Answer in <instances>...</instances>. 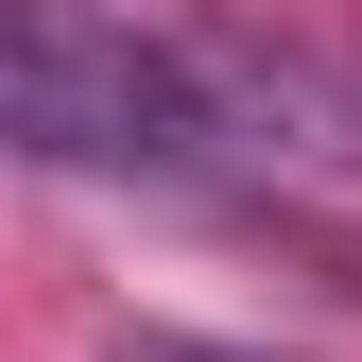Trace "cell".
<instances>
[{
	"label": "cell",
	"instance_id": "cell-1",
	"mask_svg": "<svg viewBox=\"0 0 362 362\" xmlns=\"http://www.w3.org/2000/svg\"><path fill=\"white\" fill-rule=\"evenodd\" d=\"M0 121H18L35 173H156V190H207V173L259 156L207 35H139L104 0H18L0 18Z\"/></svg>",
	"mask_w": 362,
	"mask_h": 362
},
{
	"label": "cell",
	"instance_id": "cell-2",
	"mask_svg": "<svg viewBox=\"0 0 362 362\" xmlns=\"http://www.w3.org/2000/svg\"><path fill=\"white\" fill-rule=\"evenodd\" d=\"M104 362H242V345H173V328H121Z\"/></svg>",
	"mask_w": 362,
	"mask_h": 362
}]
</instances>
